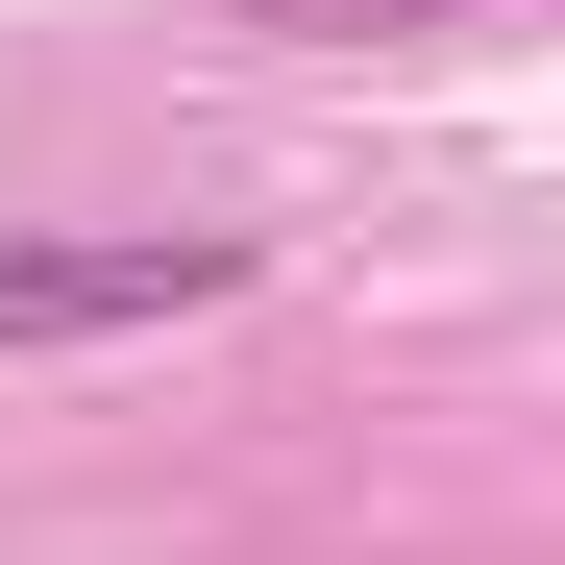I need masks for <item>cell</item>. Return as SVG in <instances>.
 Segmentation results:
<instances>
[{
	"label": "cell",
	"mask_w": 565,
	"mask_h": 565,
	"mask_svg": "<svg viewBox=\"0 0 565 565\" xmlns=\"http://www.w3.org/2000/svg\"><path fill=\"white\" fill-rule=\"evenodd\" d=\"M246 246L222 222H25L0 246V344H148V320H222Z\"/></svg>",
	"instance_id": "obj_1"
},
{
	"label": "cell",
	"mask_w": 565,
	"mask_h": 565,
	"mask_svg": "<svg viewBox=\"0 0 565 565\" xmlns=\"http://www.w3.org/2000/svg\"><path fill=\"white\" fill-rule=\"evenodd\" d=\"M246 25H320L344 50V25H516V0H246Z\"/></svg>",
	"instance_id": "obj_2"
}]
</instances>
